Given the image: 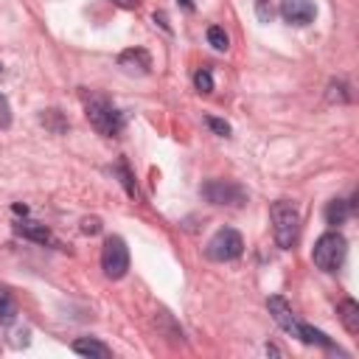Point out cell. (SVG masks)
Returning <instances> with one entry per match:
<instances>
[{
  "label": "cell",
  "instance_id": "cell-16",
  "mask_svg": "<svg viewBox=\"0 0 359 359\" xmlns=\"http://www.w3.org/2000/svg\"><path fill=\"white\" fill-rule=\"evenodd\" d=\"M208 42H210L216 50H227V48H230V36L224 34L222 25H210V28H208Z\"/></svg>",
  "mask_w": 359,
  "mask_h": 359
},
{
  "label": "cell",
  "instance_id": "cell-5",
  "mask_svg": "<svg viewBox=\"0 0 359 359\" xmlns=\"http://www.w3.org/2000/svg\"><path fill=\"white\" fill-rule=\"evenodd\" d=\"M101 269H104V275L112 278V280H118V278L126 275V269H129V247H126V241H123L121 236H109V238L104 241V250H101Z\"/></svg>",
  "mask_w": 359,
  "mask_h": 359
},
{
  "label": "cell",
  "instance_id": "cell-12",
  "mask_svg": "<svg viewBox=\"0 0 359 359\" xmlns=\"http://www.w3.org/2000/svg\"><path fill=\"white\" fill-rule=\"evenodd\" d=\"M353 202H348V199H331L328 205H325V222L331 224V227H339V224H345L348 222V216L353 213Z\"/></svg>",
  "mask_w": 359,
  "mask_h": 359
},
{
  "label": "cell",
  "instance_id": "cell-1",
  "mask_svg": "<svg viewBox=\"0 0 359 359\" xmlns=\"http://www.w3.org/2000/svg\"><path fill=\"white\" fill-rule=\"evenodd\" d=\"M84 115H87L90 126H93L98 135H104V137H118V135L123 132V123H126L123 112H121L109 98L95 95V93L84 95Z\"/></svg>",
  "mask_w": 359,
  "mask_h": 359
},
{
  "label": "cell",
  "instance_id": "cell-7",
  "mask_svg": "<svg viewBox=\"0 0 359 359\" xmlns=\"http://www.w3.org/2000/svg\"><path fill=\"white\" fill-rule=\"evenodd\" d=\"M317 8L311 0H280V17L292 25H309L314 20Z\"/></svg>",
  "mask_w": 359,
  "mask_h": 359
},
{
  "label": "cell",
  "instance_id": "cell-4",
  "mask_svg": "<svg viewBox=\"0 0 359 359\" xmlns=\"http://www.w3.org/2000/svg\"><path fill=\"white\" fill-rule=\"evenodd\" d=\"M244 252V238L238 230L233 227H222L210 236V241L205 244V255L210 261H236Z\"/></svg>",
  "mask_w": 359,
  "mask_h": 359
},
{
  "label": "cell",
  "instance_id": "cell-22",
  "mask_svg": "<svg viewBox=\"0 0 359 359\" xmlns=\"http://www.w3.org/2000/svg\"><path fill=\"white\" fill-rule=\"evenodd\" d=\"M98 230H101V219H95V216H93V219H84V222H81V233L95 236Z\"/></svg>",
  "mask_w": 359,
  "mask_h": 359
},
{
  "label": "cell",
  "instance_id": "cell-10",
  "mask_svg": "<svg viewBox=\"0 0 359 359\" xmlns=\"http://www.w3.org/2000/svg\"><path fill=\"white\" fill-rule=\"evenodd\" d=\"M70 348H73L76 353H81V356H98V359H109V356H112V348L104 345V342L95 339V337H79V339H73Z\"/></svg>",
  "mask_w": 359,
  "mask_h": 359
},
{
  "label": "cell",
  "instance_id": "cell-9",
  "mask_svg": "<svg viewBox=\"0 0 359 359\" xmlns=\"http://www.w3.org/2000/svg\"><path fill=\"white\" fill-rule=\"evenodd\" d=\"M14 233L22 236V238H28V241H36V244H56L53 233L45 224H39V222H17L14 224Z\"/></svg>",
  "mask_w": 359,
  "mask_h": 359
},
{
  "label": "cell",
  "instance_id": "cell-25",
  "mask_svg": "<svg viewBox=\"0 0 359 359\" xmlns=\"http://www.w3.org/2000/svg\"><path fill=\"white\" fill-rule=\"evenodd\" d=\"M182 6H185L188 11H194V3H191V0H182Z\"/></svg>",
  "mask_w": 359,
  "mask_h": 359
},
{
  "label": "cell",
  "instance_id": "cell-13",
  "mask_svg": "<svg viewBox=\"0 0 359 359\" xmlns=\"http://www.w3.org/2000/svg\"><path fill=\"white\" fill-rule=\"evenodd\" d=\"M337 314H339V323L345 325L348 334H359V303L345 297L339 306H337Z\"/></svg>",
  "mask_w": 359,
  "mask_h": 359
},
{
  "label": "cell",
  "instance_id": "cell-2",
  "mask_svg": "<svg viewBox=\"0 0 359 359\" xmlns=\"http://www.w3.org/2000/svg\"><path fill=\"white\" fill-rule=\"evenodd\" d=\"M269 219H272V230H275V241L280 250H292L297 236H300V210L294 202L289 199H278L269 208Z\"/></svg>",
  "mask_w": 359,
  "mask_h": 359
},
{
  "label": "cell",
  "instance_id": "cell-17",
  "mask_svg": "<svg viewBox=\"0 0 359 359\" xmlns=\"http://www.w3.org/2000/svg\"><path fill=\"white\" fill-rule=\"evenodd\" d=\"M328 101H339V104L351 101L348 84H345V81H331V84H328Z\"/></svg>",
  "mask_w": 359,
  "mask_h": 359
},
{
  "label": "cell",
  "instance_id": "cell-11",
  "mask_svg": "<svg viewBox=\"0 0 359 359\" xmlns=\"http://www.w3.org/2000/svg\"><path fill=\"white\" fill-rule=\"evenodd\" d=\"M118 65L126 67V70H137V73H149L151 67V56L143 50V48H129L118 56Z\"/></svg>",
  "mask_w": 359,
  "mask_h": 359
},
{
  "label": "cell",
  "instance_id": "cell-14",
  "mask_svg": "<svg viewBox=\"0 0 359 359\" xmlns=\"http://www.w3.org/2000/svg\"><path fill=\"white\" fill-rule=\"evenodd\" d=\"M14 320H17V300L6 286H0V323L8 325Z\"/></svg>",
  "mask_w": 359,
  "mask_h": 359
},
{
  "label": "cell",
  "instance_id": "cell-18",
  "mask_svg": "<svg viewBox=\"0 0 359 359\" xmlns=\"http://www.w3.org/2000/svg\"><path fill=\"white\" fill-rule=\"evenodd\" d=\"M194 84H196L199 93H213V76H210V70H208V67L196 70V73H194Z\"/></svg>",
  "mask_w": 359,
  "mask_h": 359
},
{
  "label": "cell",
  "instance_id": "cell-21",
  "mask_svg": "<svg viewBox=\"0 0 359 359\" xmlns=\"http://www.w3.org/2000/svg\"><path fill=\"white\" fill-rule=\"evenodd\" d=\"M11 123V107H8V101H6V95H0V126L6 129Z\"/></svg>",
  "mask_w": 359,
  "mask_h": 359
},
{
  "label": "cell",
  "instance_id": "cell-20",
  "mask_svg": "<svg viewBox=\"0 0 359 359\" xmlns=\"http://www.w3.org/2000/svg\"><path fill=\"white\" fill-rule=\"evenodd\" d=\"M115 171L121 174V182H123V188H126V194H129V196H135L137 191H135V182H132V174H129V168H126V163H123V160H121V163L115 165Z\"/></svg>",
  "mask_w": 359,
  "mask_h": 359
},
{
  "label": "cell",
  "instance_id": "cell-23",
  "mask_svg": "<svg viewBox=\"0 0 359 359\" xmlns=\"http://www.w3.org/2000/svg\"><path fill=\"white\" fill-rule=\"evenodd\" d=\"M255 6H258V17H261V20H269V17H272V8H266L264 0H255Z\"/></svg>",
  "mask_w": 359,
  "mask_h": 359
},
{
  "label": "cell",
  "instance_id": "cell-24",
  "mask_svg": "<svg viewBox=\"0 0 359 359\" xmlns=\"http://www.w3.org/2000/svg\"><path fill=\"white\" fill-rule=\"evenodd\" d=\"M115 6H121V8H137L143 0H112Z\"/></svg>",
  "mask_w": 359,
  "mask_h": 359
},
{
  "label": "cell",
  "instance_id": "cell-15",
  "mask_svg": "<svg viewBox=\"0 0 359 359\" xmlns=\"http://www.w3.org/2000/svg\"><path fill=\"white\" fill-rule=\"evenodd\" d=\"M39 121H42V126L50 129L53 135H62V132H67V126H70L59 109H45V112L39 115Z\"/></svg>",
  "mask_w": 359,
  "mask_h": 359
},
{
  "label": "cell",
  "instance_id": "cell-6",
  "mask_svg": "<svg viewBox=\"0 0 359 359\" xmlns=\"http://www.w3.org/2000/svg\"><path fill=\"white\" fill-rule=\"evenodd\" d=\"M202 196L210 205H227V208H238L247 202V191L230 180H208L202 185Z\"/></svg>",
  "mask_w": 359,
  "mask_h": 359
},
{
  "label": "cell",
  "instance_id": "cell-8",
  "mask_svg": "<svg viewBox=\"0 0 359 359\" xmlns=\"http://www.w3.org/2000/svg\"><path fill=\"white\" fill-rule=\"evenodd\" d=\"M266 306H269V314L275 317V323H278V325H280L286 334H292V337H294V331H297V323H300V320L294 317L292 306H289V303H286L280 294H272V297L266 300Z\"/></svg>",
  "mask_w": 359,
  "mask_h": 359
},
{
  "label": "cell",
  "instance_id": "cell-3",
  "mask_svg": "<svg viewBox=\"0 0 359 359\" xmlns=\"http://www.w3.org/2000/svg\"><path fill=\"white\" fill-rule=\"evenodd\" d=\"M345 252H348V241L339 230H328L323 233L317 241H314V250H311V261L317 269L323 272H337L345 261Z\"/></svg>",
  "mask_w": 359,
  "mask_h": 359
},
{
  "label": "cell",
  "instance_id": "cell-19",
  "mask_svg": "<svg viewBox=\"0 0 359 359\" xmlns=\"http://www.w3.org/2000/svg\"><path fill=\"white\" fill-rule=\"evenodd\" d=\"M205 123H208V129H210V132H216V135H222V137H227V135H230V123H227V121H222V118L208 115V118H205Z\"/></svg>",
  "mask_w": 359,
  "mask_h": 359
}]
</instances>
